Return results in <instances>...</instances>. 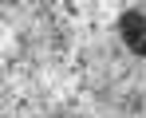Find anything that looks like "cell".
<instances>
[{
    "label": "cell",
    "mask_w": 146,
    "mask_h": 118,
    "mask_svg": "<svg viewBox=\"0 0 146 118\" xmlns=\"http://www.w3.org/2000/svg\"><path fill=\"white\" fill-rule=\"evenodd\" d=\"M119 32H122V44L130 47L134 55H146V16L142 12H122Z\"/></svg>",
    "instance_id": "obj_1"
}]
</instances>
